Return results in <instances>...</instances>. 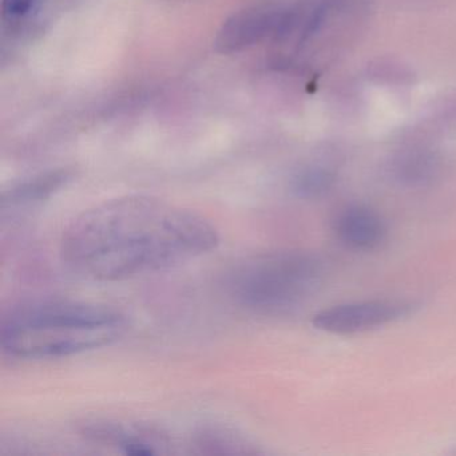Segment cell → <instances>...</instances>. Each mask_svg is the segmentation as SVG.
<instances>
[{
    "mask_svg": "<svg viewBox=\"0 0 456 456\" xmlns=\"http://www.w3.org/2000/svg\"><path fill=\"white\" fill-rule=\"evenodd\" d=\"M266 26H268V18L257 10L255 12L248 10L241 14L234 15L221 30L217 46L223 52H236L263 36Z\"/></svg>",
    "mask_w": 456,
    "mask_h": 456,
    "instance_id": "obj_7",
    "label": "cell"
},
{
    "mask_svg": "<svg viewBox=\"0 0 456 456\" xmlns=\"http://www.w3.org/2000/svg\"><path fill=\"white\" fill-rule=\"evenodd\" d=\"M217 229L193 210L148 196H126L85 210L63 232L61 258L94 281L164 271L218 247Z\"/></svg>",
    "mask_w": 456,
    "mask_h": 456,
    "instance_id": "obj_1",
    "label": "cell"
},
{
    "mask_svg": "<svg viewBox=\"0 0 456 456\" xmlns=\"http://www.w3.org/2000/svg\"><path fill=\"white\" fill-rule=\"evenodd\" d=\"M335 232L346 247L354 250H370L383 241L386 226L375 210L354 205L338 216Z\"/></svg>",
    "mask_w": 456,
    "mask_h": 456,
    "instance_id": "obj_5",
    "label": "cell"
},
{
    "mask_svg": "<svg viewBox=\"0 0 456 456\" xmlns=\"http://www.w3.org/2000/svg\"><path fill=\"white\" fill-rule=\"evenodd\" d=\"M330 185L332 178L325 173H306L296 180L293 191L301 199H317L327 193Z\"/></svg>",
    "mask_w": 456,
    "mask_h": 456,
    "instance_id": "obj_10",
    "label": "cell"
},
{
    "mask_svg": "<svg viewBox=\"0 0 456 456\" xmlns=\"http://www.w3.org/2000/svg\"><path fill=\"white\" fill-rule=\"evenodd\" d=\"M89 436L103 442L114 443L127 455L148 456L159 453L167 444L164 435L140 427H126L121 424L95 423L87 427Z\"/></svg>",
    "mask_w": 456,
    "mask_h": 456,
    "instance_id": "obj_6",
    "label": "cell"
},
{
    "mask_svg": "<svg viewBox=\"0 0 456 456\" xmlns=\"http://www.w3.org/2000/svg\"><path fill=\"white\" fill-rule=\"evenodd\" d=\"M324 273V263L312 253H266L245 261L232 273L231 289L242 305L253 311L287 314L319 290Z\"/></svg>",
    "mask_w": 456,
    "mask_h": 456,
    "instance_id": "obj_3",
    "label": "cell"
},
{
    "mask_svg": "<svg viewBox=\"0 0 456 456\" xmlns=\"http://www.w3.org/2000/svg\"><path fill=\"white\" fill-rule=\"evenodd\" d=\"M125 330L124 314L110 306L50 301L26 306L4 320L0 343L18 359H58L109 346Z\"/></svg>",
    "mask_w": 456,
    "mask_h": 456,
    "instance_id": "obj_2",
    "label": "cell"
},
{
    "mask_svg": "<svg viewBox=\"0 0 456 456\" xmlns=\"http://www.w3.org/2000/svg\"><path fill=\"white\" fill-rule=\"evenodd\" d=\"M36 0H4L2 12L7 18H20L33 9Z\"/></svg>",
    "mask_w": 456,
    "mask_h": 456,
    "instance_id": "obj_11",
    "label": "cell"
},
{
    "mask_svg": "<svg viewBox=\"0 0 456 456\" xmlns=\"http://www.w3.org/2000/svg\"><path fill=\"white\" fill-rule=\"evenodd\" d=\"M199 447L208 448V452L215 453H249L252 450L248 448V443L242 437L229 434L228 431L208 429L199 435L197 439Z\"/></svg>",
    "mask_w": 456,
    "mask_h": 456,
    "instance_id": "obj_9",
    "label": "cell"
},
{
    "mask_svg": "<svg viewBox=\"0 0 456 456\" xmlns=\"http://www.w3.org/2000/svg\"><path fill=\"white\" fill-rule=\"evenodd\" d=\"M412 308L411 304L397 301L344 304L314 314V325L317 330L333 335H354L403 319Z\"/></svg>",
    "mask_w": 456,
    "mask_h": 456,
    "instance_id": "obj_4",
    "label": "cell"
},
{
    "mask_svg": "<svg viewBox=\"0 0 456 456\" xmlns=\"http://www.w3.org/2000/svg\"><path fill=\"white\" fill-rule=\"evenodd\" d=\"M69 178H70V173L66 170L46 173V175L31 178L4 191L2 196V207H20V205L23 207V205H30L49 199L53 193L60 191L68 183Z\"/></svg>",
    "mask_w": 456,
    "mask_h": 456,
    "instance_id": "obj_8",
    "label": "cell"
}]
</instances>
